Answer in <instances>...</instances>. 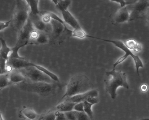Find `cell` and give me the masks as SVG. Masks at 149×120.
Here are the masks:
<instances>
[{
	"label": "cell",
	"instance_id": "1",
	"mask_svg": "<svg viewBox=\"0 0 149 120\" xmlns=\"http://www.w3.org/2000/svg\"><path fill=\"white\" fill-rule=\"evenodd\" d=\"M106 78L104 80L106 92L109 94L112 100L116 99L117 88L122 86L127 89L129 86L127 81L126 75L120 71L115 69L105 72Z\"/></svg>",
	"mask_w": 149,
	"mask_h": 120
},
{
	"label": "cell",
	"instance_id": "2",
	"mask_svg": "<svg viewBox=\"0 0 149 120\" xmlns=\"http://www.w3.org/2000/svg\"><path fill=\"white\" fill-rule=\"evenodd\" d=\"M93 83L86 76L81 73L76 74L70 79L61 99L85 92L93 89Z\"/></svg>",
	"mask_w": 149,
	"mask_h": 120
},
{
	"label": "cell",
	"instance_id": "3",
	"mask_svg": "<svg viewBox=\"0 0 149 120\" xmlns=\"http://www.w3.org/2000/svg\"><path fill=\"white\" fill-rule=\"evenodd\" d=\"M18 84L19 88L23 91L44 96L53 94L57 88L56 85L54 83L24 81Z\"/></svg>",
	"mask_w": 149,
	"mask_h": 120
},
{
	"label": "cell",
	"instance_id": "4",
	"mask_svg": "<svg viewBox=\"0 0 149 120\" xmlns=\"http://www.w3.org/2000/svg\"><path fill=\"white\" fill-rule=\"evenodd\" d=\"M102 40L107 42H110L113 44L116 47L124 51L125 54L119 58L113 64V69H115L116 67L119 64L124 61L129 56H130L133 59L137 74L139 75V67H143L142 62L139 57L137 55H134L125 45L122 41L119 40H111L102 39Z\"/></svg>",
	"mask_w": 149,
	"mask_h": 120
},
{
	"label": "cell",
	"instance_id": "5",
	"mask_svg": "<svg viewBox=\"0 0 149 120\" xmlns=\"http://www.w3.org/2000/svg\"><path fill=\"white\" fill-rule=\"evenodd\" d=\"M28 9L24 3H19L12 19L14 28L18 33L21 30L28 19Z\"/></svg>",
	"mask_w": 149,
	"mask_h": 120
},
{
	"label": "cell",
	"instance_id": "6",
	"mask_svg": "<svg viewBox=\"0 0 149 120\" xmlns=\"http://www.w3.org/2000/svg\"><path fill=\"white\" fill-rule=\"evenodd\" d=\"M19 70L26 79H28L30 82L52 83L54 81L34 66L28 67Z\"/></svg>",
	"mask_w": 149,
	"mask_h": 120
},
{
	"label": "cell",
	"instance_id": "7",
	"mask_svg": "<svg viewBox=\"0 0 149 120\" xmlns=\"http://www.w3.org/2000/svg\"><path fill=\"white\" fill-rule=\"evenodd\" d=\"M32 22L28 19L26 23L18 33L17 42L16 45L33 44L32 42H29L30 36L31 32L34 30Z\"/></svg>",
	"mask_w": 149,
	"mask_h": 120
},
{
	"label": "cell",
	"instance_id": "8",
	"mask_svg": "<svg viewBox=\"0 0 149 120\" xmlns=\"http://www.w3.org/2000/svg\"><path fill=\"white\" fill-rule=\"evenodd\" d=\"M98 95V91L96 90L93 89L84 93L67 97L65 101L77 103L84 102L90 97H96Z\"/></svg>",
	"mask_w": 149,
	"mask_h": 120
},
{
	"label": "cell",
	"instance_id": "9",
	"mask_svg": "<svg viewBox=\"0 0 149 120\" xmlns=\"http://www.w3.org/2000/svg\"><path fill=\"white\" fill-rule=\"evenodd\" d=\"M34 63L23 58L11 59H8L6 65L10 66L13 69L19 70L28 67L33 66Z\"/></svg>",
	"mask_w": 149,
	"mask_h": 120
},
{
	"label": "cell",
	"instance_id": "10",
	"mask_svg": "<svg viewBox=\"0 0 149 120\" xmlns=\"http://www.w3.org/2000/svg\"><path fill=\"white\" fill-rule=\"evenodd\" d=\"M63 20L65 23L71 26L73 29L81 28L77 20L68 10L61 11Z\"/></svg>",
	"mask_w": 149,
	"mask_h": 120
},
{
	"label": "cell",
	"instance_id": "11",
	"mask_svg": "<svg viewBox=\"0 0 149 120\" xmlns=\"http://www.w3.org/2000/svg\"><path fill=\"white\" fill-rule=\"evenodd\" d=\"M50 23L52 26L53 40L60 37L65 32H69L63 24L56 20L52 19Z\"/></svg>",
	"mask_w": 149,
	"mask_h": 120
},
{
	"label": "cell",
	"instance_id": "12",
	"mask_svg": "<svg viewBox=\"0 0 149 120\" xmlns=\"http://www.w3.org/2000/svg\"><path fill=\"white\" fill-rule=\"evenodd\" d=\"M128 8L126 6L122 7L116 13L114 20L118 23H123L128 21L130 18Z\"/></svg>",
	"mask_w": 149,
	"mask_h": 120
},
{
	"label": "cell",
	"instance_id": "13",
	"mask_svg": "<svg viewBox=\"0 0 149 120\" xmlns=\"http://www.w3.org/2000/svg\"><path fill=\"white\" fill-rule=\"evenodd\" d=\"M31 22L34 29L39 32H47L50 31L51 30L50 29H52V26L50 23L46 24L41 19L38 20Z\"/></svg>",
	"mask_w": 149,
	"mask_h": 120
},
{
	"label": "cell",
	"instance_id": "14",
	"mask_svg": "<svg viewBox=\"0 0 149 120\" xmlns=\"http://www.w3.org/2000/svg\"><path fill=\"white\" fill-rule=\"evenodd\" d=\"M9 78L12 83H19L24 81L26 78L19 70L13 69L9 72Z\"/></svg>",
	"mask_w": 149,
	"mask_h": 120
},
{
	"label": "cell",
	"instance_id": "15",
	"mask_svg": "<svg viewBox=\"0 0 149 120\" xmlns=\"http://www.w3.org/2000/svg\"><path fill=\"white\" fill-rule=\"evenodd\" d=\"M148 3L146 1H140L139 2L137 3L134 7V11L130 16V17L131 16L132 17H137L138 14L142 12L147 8H148Z\"/></svg>",
	"mask_w": 149,
	"mask_h": 120
},
{
	"label": "cell",
	"instance_id": "16",
	"mask_svg": "<svg viewBox=\"0 0 149 120\" xmlns=\"http://www.w3.org/2000/svg\"><path fill=\"white\" fill-rule=\"evenodd\" d=\"M76 104L75 103L65 101L60 103L56 107L57 110L65 112L73 110L74 107Z\"/></svg>",
	"mask_w": 149,
	"mask_h": 120
},
{
	"label": "cell",
	"instance_id": "17",
	"mask_svg": "<svg viewBox=\"0 0 149 120\" xmlns=\"http://www.w3.org/2000/svg\"><path fill=\"white\" fill-rule=\"evenodd\" d=\"M0 41L2 45L0 50V57L5 59L8 61L9 56L11 50V48L8 47L5 40L1 38Z\"/></svg>",
	"mask_w": 149,
	"mask_h": 120
},
{
	"label": "cell",
	"instance_id": "18",
	"mask_svg": "<svg viewBox=\"0 0 149 120\" xmlns=\"http://www.w3.org/2000/svg\"><path fill=\"white\" fill-rule=\"evenodd\" d=\"M33 66L41 71L45 75L50 78L54 81L58 82H59V80L58 76L45 68L35 64H34Z\"/></svg>",
	"mask_w": 149,
	"mask_h": 120
},
{
	"label": "cell",
	"instance_id": "19",
	"mask_svg": "<svg viewBox=\"0 0 149 120\" xmlns=\"http://www.w3.org/2000/svg\"><path fill=\"white\" fill-rule=\"evenodd\" d=\"M25 1L27 4L30 8L31 14V15L36 16L40 13L38 7L39 0H26Z\"/></svg>",
	"mask_w": 149,
	"mask_h": 120
},
{
	"label": "cell",
	"instance_id": "20",
	"mask_svg": "<svg viewBox=\"0 0 149 120\" xmlns=\"http://www.w3.org/2000/svg\"><path fill=\"white\" fill-rule=\"evenodd\" d=\"M21 113L24 116L30 120L35 119L37 116V114L35 111L30 108H24L21 111Z\"/></svg>",
	"mask_w": 149,
	"mask_h": 120
},
{
	"label": "cell",
	"instance_id": "21",
	"mask_svg": "<svg viewBox=\"0 0 149 120\" xmlns=\"http://www.w3.org/2000/svg\"><path fill=\"white\" fill-rule=\"evenodd\" d=\"M52 1L61 11L68 10V8L71 3L70 0H53Z\"/></svg>",
	"mask_w": 149,
	"mask_h": 120
},
{
	"label": "cell",
	"instance_id": "22",
	"mask_svg": "<svg viewBox=\"0 0 149 120\" xmlns=\"http://www.w3.org/2000/svg\"><path fill=\"white\" fill-rule=\"evenodd\" d=\"M11 83L9 78V73L0 74V90Z\"/></svg>",
	"mask_w": 149,
	"mask_h": 120
},
{
	"label": "cell",
	"instance_id": "23",
	"mask_svg": "<svg viewBox=\"0 0 149 120\" xmlns=\"http://www.w3.org/2000/svg\"><path fill=\"white\" fill-rule=\"evenodd\" d=\"M125 44L126 46L130 49L138 51L141 49V45L135 40L130 39L126 41Z\"/></svg>",
	"mask_w": 149,
	"mask_h": 120
},
{
	"label": "cell",
	"instance_id": "24",
	"mask_svg": "<svg viewBox=\"0 0 149 120\" xmlns=\"http://www.w3.org/2000/svg\"><path fill=\"white\" fill-rule=\"evenodd\" d=\"M88 35L82 28L73 29L71 33L72 36L80 39L88 37Z\"/></svg>",
	"mask_w": 149,
	"mask_h": 120
},
{
	"label": "cell",
	"instance_id": "25",
	"mask_svg": "<svg viewBox=\"0 0 149 120\" xmlns=\"http://www.w3.org/2000/svg\"><path fill=\"white\" fill-rule=\"evenodd\" d=\"M48 36L44 32H39L38 37L35 41V44H44L47 43L49 41Z\"/></svg>",
	"mask_w": 149,
	"mask_h": 120
},
{
	"label": "cell",
	"instance_id": "26",
	"mask_svg": "<svg viewBox=\"0 0 149 120\" xmlns=\"http://www.w3.org/2000/svg\"><path fill=\"white\" fill-rule=\"evenodd\" d=\"M93 104L86 101L84 102V112L88 115L91 120H93V112L92 106Z\"/></svg>",
	"mask_w": 149,
	"mask_h": 120
},
{
	"label": "cell",
	"instance_id": "27",
	"mask_svg": "<svg viewBox=\"0 0 149 120\" xmlns=\"http://www.w3.org/2000/svg\"><path fill=\"white\" fill-rule=\"evenodd\" d=\"M74 111L76 115V120H91L84 112Z\"/></svg>",
	"mask_w": 149,
	"mask_h": 120
},
{
	"label": "cell",
	"instance_id": "28",
	"mask_svg": "<svg viewBox=\"0 0 149 120\" xmlns=\"http://www.w3.org/2000/svg\"><path fill=\"white\" fill-rule=\"evenodd\" d=\"M49 12L50 16L52 19L56 20L63 24L65 26L66 29L69 32H70L71 31V30L67 28V27L65 23L63 21V20L62 19L55 14L52 12Z\"/></svg>",
	"mask_w": 149,
	"mask_h": 120
},
{
	"label": "cell",
	"instance_id": "29",
	"mask_svg": "<svg viewBox=\"0 0 149 120\" xmlns=\"http://www.w3.org/2000/svg\"><path fill=\"white\" fill-rule=\"evenodd\" d=\"M7 61L1 57L0 58V74L5 73L7 72L6 70V63Z\"/></svg>",
	"mask_w": 149,
	"mask_h": 120
},
{
	"label": "cell",
	"instance_id": "30",
	"mask_svg": "<svg viewBox=\"0 0 149 120\" xmlns=\"http://www.w3.org/2000/svg\"><path fill=\"white\" fill-rule=\"evenodd\" d=\"M41 20L46 24L50 23L52 19L49 12H44L41 14Z\"/></svg>",
	"mask_w": 149,
	"mask_h": 120
},
{
	"label": "cell",
	"instance_id": "31",
	"mask_svg": "<svg viewBox=\"0 0 149 120\" xmlns=\"http://www.w3.org/2000/svg\"><path fill=\"white\" fill-rule=\"evenodd\" d=\"M67 120H76V115L74 110L64 112Z\"/></svg>",
	"mask_w": 149,
	"mask_h": 120
},
{
	"label": "cell",
	"instance_id": "32",
	"mask_svg": "<svg viewBox=\"0 0 149 120\" xmlns=\"http://www.w3.org/2000/svg\"><path fill=\"white\" fill-rule=\"evenodd\" d=\"M56 120H66L64 112L57 110L55 112Z\"/></svg>",
	"mask_w": 149,
	"mask_h": 120
},
{
	"label": "cell",
	"instance_id": "33",
	"mask_svg": "<svg viewBox=\"0 0 149 120\" xmlns=\"http://www.w3.org/2000/svg\"><path fill=\"white\" fill-rule=\"evenodd\" d=\"M84 102L76 103L74 105L73 110L79 112H84Z\"/></svg>",
	"mask_w": 149,
	"mask_h": 120
},
{
	"label": "cell",
	"instance_id": "34",
	"mask_svg": "<svg viewBox=\"0 0 149 120\" xmlns=\"http://www.w3.org/2000/svg\"><path fill=\"white\" fill-rule=\"evenodd\" d=\"M39 32L34 29L30 33V40H36L39 36Z\"/></svg>",
	"mask_w": 149,
	"mask_h": 120
},
{
	"label": "cell",
	"instance_id": "35",
	"mask_svg": "<svg viewBox=\"0 0 149 120\" xmlns=\"http://www.w3.org/2000/svg\"><path fill=\"white\" fill-rule=\"evenodd\" d=\"M12 19L6 22H0V31L3 30L5 28L8 27L10 23L12 22Z\"/></svg>",
	"mask_w": 149,
	"mask_h": 120
},
{
	"label": "cell",
	"instance_id": "36",
	"mask_svg": "<svg viewBox=\"0 0 149 120\" xmlns=\"http://www.w3.org/2000/svg\"><path fill=\"white\" fill-rule=\"evenodd\" d=\"M55 112H49L45 116L44 120H56Z\"/></svg>",
	"mask_w": 149,
	"mask_h": 120
},
{
	"label": "cell",
	"instance_id": "37",
	"mask_svg": "<svg viewBox=\"0 0 149 120\" xmlns=\"http://www.w3.org/2000/svg\"><path fill=\"white\" fill-rule=\"evenodd\" d=\"M86 101L93 104H96L98 102V100L96 97H90L88 98Z\"/></svg>",
	"mask_w": 149,
	"mask_h": 120
},
{
	"label": "cell",
	"instance_id": "38",
	"mask_svg": "<svg viewBox=\"0 0 149 120\" xmlns=\"http://www.w3.org/2000/svg\"><path fill=\"white\" fill-rule=\"evenodd\" d=\"M111 1L119 3L121 8L125 7L126 5L127 4V3L124 0H112Z\"/></svg>",
	"mask_w": 149,
	"mask_h": 120
},
{
	"label": "cell",
	"instance_id": "39",
	"mask_svg": "<svg viewBox=\"0 0 149 120\" xmlns=\"http://www.w3.org/2000/svg\"><path fill=\"white\" fill-rule=\"evenodd\" d=\"M141 91L143 92H146L148 90V86L147 84H143L141 85L140 86Z\"/></svg>",
	"mask_w": 149,
	"mask_h": 120
},
{
	"label": "cell",
	"instance_id": "40",
	"mask_svg": "<svg viewBox=\"0 0 149 120\" xmlns=\"http://www.w3.org/2000/svg\"><path fill=\"white\" fill-rule=\"evenodd\" d=\"M147 15L149 19V8L147 9Z\"/></svg>",
	"mask_w": 149,
	"mask_h": 120
},
{
	"label": "cell",
	"instance_id": "41",
	"mask_svg": "<svg viewBox=\"0 0 149 120\" xmlns=\"http://www.w3.org/2000/svg\"><path fill=\"white\" fill-rule=\"evenodd\" d=\"M0 120H4L1 113H0Z\"/></svg>",
	"mask_w": 149,
	"mask_h": 120
},
{
	"label": "cell",
	"instance_id": "42",
	"mask_svg": "<svg viewBox=\"0 0 149 120\" xmlns=\"http://www.w3.org/2000/svg\"><path fill=\"white\" fill-rule=\"evenodd\" d=\"M140 120H149V118H145L144 119H141Z\"/></svg>",
	"mask_w": 149,
	"mask_h": 120
},
{
	"label": "cell",
	"instance_id": "43",
	"mask_svg": "<svg viewBox=\"0 0 149 120\" xmlns=\"http://www.w3.org/2000/svg\"></svg>",
	"mask_w": 149,
	"mask_h": 120
}]
</instances>
